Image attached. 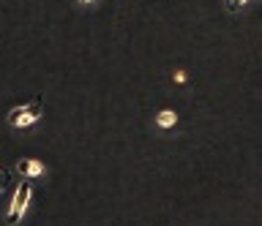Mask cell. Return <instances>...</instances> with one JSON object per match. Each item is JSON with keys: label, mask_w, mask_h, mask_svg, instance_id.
<instances>
[{"label": "cell", "mask_w": 262, "mask_h": 226, "mask_svg": "<svg viewBox=\"0 0 262 226\" xmlns=\"http://www.w3.org/2000/svg\"><path fill=\"white\" fill-rule=\"evenodd\" d=\"M41 109H44V101L36 98L30 104H22V107H14L8 112V125L11 128H30L33 123H38L41 120Z\"/></svg>", "instance_id": "cell-1"}, {"label": "cell", "mask_w": 262, "mask_h": 226, "mask_svg": "<svg viewBox=\"0 0 262 226\" xmlns=\"http://www.w3.org/2000/svg\"><path fill=\"white\" fill-rule=\"evenodd\" d=\"M30 199H33V183L25 180V183H19V188L14 191V199H11V205H8V215H6L8 226H16L22 221V215L28 213Z\"/></svg>", "instance_id": "cell-2"}, {"label": "cell", "mask_w": 262, "mask_h": 226, "mask_svg": "<svg viewBox=\"0 0 262 226\" xmlns=\"http://www.w3.org/2000/svg\"><path fill=\"white\" fill-rule=\"evenodd\" d=\"M16 172L30 180V177H44L47 166H44V161H38V158H22V161H16Z\"/></svg>", "instance_id": "cell-3"}, {"label": "cell", "mask_w": 262, "mask_h": 226, "mask_svg": "<svg viewBox=\"0 0 262 226\" xmlns=\"http://www.w3.org/2000/svg\"><path fill=\"white\" fill-rule=\"evenodd\" d=\"M175 123H178L175 109H161L159 115H156V125L159 128H175Z\"/></svg>", "instance_id": "cell-4"}, {"label": "cell", "mask_w": 262, "mask_h": 226, "mask_svg": "<svg viewBox=\"0 0 262 226\" xmlns=\"http://www.w3.org/2000/svg\"><path fill=\"white\" fill-rule=\"evenodd\" d=\"M246 3H249V0H229L227 9H229V11H237V9H241V6H246Z\"/></svg>", "instance_id": "cell-5"}, {"label": "cell", "mask_w": 262, "mask_h": 226, "mask_svg": "<svg viewBox=\"0 0 262 226\" xmlns=\"http://www.w3.org/2000/svg\"><path fill=\"white\" fill-rule=\"evenodd\" d=\"M186 79H188V77H186V71H175V82H180V85H183Z\"/></svg>", "instance_id": "cell-6"}, {"label": "cell", "mask_w": 262, "mask_h": 226, "mask_svg": "<svg viewBox=\"0 0 262 226\" xmlns=\"http://www.w3.org/2000/svg\"><path fill=\"white\" fill-rule=\"evenodd\" d=\"M77 3H79V6H88V3H93V0H77Z\"/></svg>", "instance_id": "cell-7"}]
</instances>
